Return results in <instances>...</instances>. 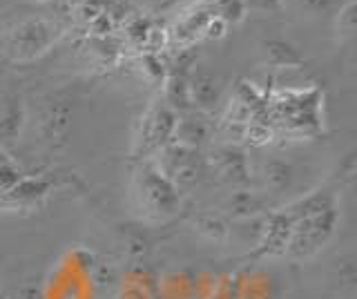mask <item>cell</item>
Returning <instances> with one entry per match:
<instances>
[{
	"mask_svg": "<svg viewBox=\"0 0 357 299\" xmlns=\"http://www.w3.org/2000/svg\"><path fill=\"white\" fill-rule=\"evenodd\" d=\"M181 0H156V12H172Z\"/></svg>",
	"mask_w": 357,
	"mask_h": 299,
	"instance_id": "ba28073f",
	"label": "cell"
},
{
	"mask_svg": "<svg viewBox=\"0 0 357 299\" xmlns=\"http://www.w3.org/2000/svg\"><path fill=\"white\" fill-rule=\"evenodd\" d=\"M297 3L308 12H328L333 7V0H297Z\"/></svg>",
	"mask_w": 357,
	"mask_h": 299,
	"instance_id": "52a82bcc",
	"label": "cell"
},
{
	"mask_svg": "<svg viewBox=\"0 0 357 299\" xmlns=\"http://www.w3.org/2000/svg\"><path fill=\"white\" fill-rule=\"evenodd\" d=\"M337 29L342 31V34H353V29H355V0H349L344 7H340V12H337Z\"/></svg>",
	"mask_w": 357,
	"mask_h": 299,
	"instance_id": "277c9868",
	"label": "cell"
},
{
	"mask_svg": "<svg viewBox=\"0 0 357 299\" xmlns=\"http://www.w3.org/2000/svg\"><path fill=\"white\" fill-rule=\"evenodd\" d=\"M266 47H268V54L273 56V61L277 63H297V54L286 40H271Z\"/></svg>",
	"mask_w": 357,
	"mask_h": 299,
	"instance_id": "3957f363",
	"label": "cell"
},
{
	"mask_svg": "<svg viewBox=\"0 0 357 299\" xmlns=\"http://www.w3.org/2000/svg\"><path fill=\"white\" fill-rule=\"evenodd\" d=\"M248 12H264V14H279L284 9V0H243Z\"/></svg>",
	"mask_w": 357,
	"mask_h": 299,
	"instance_id": "5b68a950",
	"label": "cell"
},
{
	"mask_svg": "<svg viewBox=\"0 0 357 299\" xmlns=\"http://www.w3.org/2000/svg\"><path fill=\"white\" fill-rule=\"evenodd\" d=\"M56 38V25L45 18H29L22 20L18 27L9 34V47L14 49L18 56H33V54L43 52L52 45Z\"/></svg>",
	"mask_w": 357,
	"mask_h": 299,
	"instance_id": "6da1fadb",
	"label": "cell"
},
{
	"mask_svg": "<svg viewBox=\"0 0 357 299\" xmlns=\"http://www.w3.org/2000/svg\"><path fill=\"white\" fill-rule=\"evenodd\" d=\"M201 3H204V5H219L221 0H201Z\"/></svg>",
	"mask_w": 357,
	"mask_h": 299,
	"instance_id": "9c48e42d",
	"label": "cell"
},
{
	"mask_svg": "<svg viewBox=\"0 0 357 299\" xmlns=\"http://www.w3.org/2000/svg\"><path fill=\"white\" fill-rule=\"evenodd\" d=\"M226 29H228V25L223 23L219 16H210V20L206 23V27H204L201 34H204L206 38H221L223 34H226Z\"/></svg>",
	"mask_w": 357,
	"mask_h": 299,
	"instance_id": "8992f818",
	"label": "cell"
},
{
	"mask_svg": "<svg viewBox=\"0 0 357 299\" xmlns=\"http://www.w3.org/2000/svg\"><path fill=\"white\" fill-rule=\"evenodd\" d=\"M248 14V9H245L243 0H221L219 3V18L223 20L226 25H234V23H241Z\"/></svg>",
	"mask_w": 357,
	"mask_h": 299,
	"instance_id": "7a4b0ae2",
	"label": "cell"
}]
</instances>
